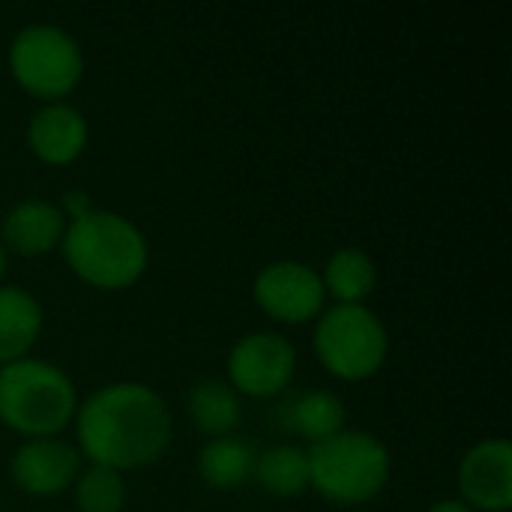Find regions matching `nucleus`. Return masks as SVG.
I'll return each instance as SVG.
<instances>
[{
  "instance_id": "obj_1",
  "label": "nucleus",
  "mask_w": 512,
  "mask_h": 512,
  "mask_svg": "<svg viewBox=\"0 0 512 512\" xmlns=\"http://www.w3.org/2000/svg\"><path fill=\"white\" fill-rule=\"evenodd\" d=\"M81 453L102 468L132 471L153 465L171 444V411L159 393L138 381H117L75 411Z\"/></svg>"
},
{
  "instance_id": "obj_2",
  "label": "nucleus",
  "mask_w": 512,
  "mask_h": 512,
  "mask_svg": "<svg viewBox=\"0 0 512 512\" xmlns=\"http://www.w3.org/2000/svg\"><path fill=\"white\" fill-rule=\"evenodd\" d=\"M60 246L72 273L105 291L129 288L141 279L150 261V246L138 225L111 210H93L66 222Z\"/></svg>"
},
{
  "instance_id": "obj_3",
  "label": "nucleus",
  "mask_w": 512,
  "mask_h": 512,
  "mask_svg": "<svg viewBox=\"0 0 512 512\" xmlns=\"http://www.w3.org/2000/svg\"><path fill=\"white\" fill-rule=\"evenodd\" d=\"M78 411V396L69 375L45 360L21 357L0 366V420L33 438H57Z\"/></svg>"
},
{
  "instance_id": "obj_4",
  "label": "nucleus",
  "mask_w": 512,
  "mask_h": 512,
  "mask_svg": "<svg viewBox=\"0 0 512 512\" xmlns=\"http://www.w3.org/2000/svg\"><path fill=\"white\" fill-rule=\"evenodd\" d=\"M309 489L333 504H366L378 498L390 480V450L372 432L342 429L339 435L312 444Z\"/></svg>"
},
{
  "instance_id": "obj_5",
  "label": "nucleus",
  "mask_w": 512,
  "mask_h": 512,
  "mask_svg": "<svg viewBox=\"0 0 512 512\" xmlns=\"http://www.w3.org/2000/svg\"><path fill=\"white\" fill-rule=\"evenodd\" d=\"M312 342L324 369L342 381L372 378L390 351L384 321L363 303H336L321 312Z\"/></svg>"
},
{
  "instance_id": "obj_6",
  "label": "nucleus",
  "mask_w": 512,
  "mask_h": 512,
  "mask_svg": "<svg viewBox=\"0 0 512 512\" xmlns=\"http://www.w3.org/2000/svg\"><path fill=\"white\" fill-rule=\"evenodd\" d=\"M9 72L15 81L48 102H60L84 72V54L72 33L57 24H27L9 45Z\"/></svg>"
},
{
  "instance_id": "obj_7",
  "label": "nucleus",
  "mask_w": 512,
  "mask_h": 512,
  "mask_svg": "<svg viewBox=\"0 0 512 512\" xmlns=\"http://www.w3.org/2000/svg\"><path fill=\"white\" fill-rule=\"evenodd\" d=\"M297 369L294 345L273 330H258L234 342L228 354V384L234 393L270 399L282 393Z\"/></svg>"
},
{
  "instance_id": "obj_8",
  "label": "nucleus",
  "mask_w": 512,
  "mask_h": 512,
  "mask_svg": "<svg viewBox=\"0 0 512 512\" xmlns=\"http://www.w3.org/2000/svg\"><path fill=\"white\" fill-rule=\"evenodd\" d=\"M255 303L276 321L303 324L324 312V282L321 273L303 261H273L255 276Z\"/></svg>"
},
{
  "instance_id": "obj_9",
  "label": "nucleus",
  "mask_w": 512,
  "mask_h": 512,
  "mask_svg": "<svg viewBox=\"0 0 512 512\" xmlns=\"http://www.w3.org/2000/svg\"><path fill=\"white\" fill-rule=\"evenodd\" d=\"M459 492L471 510L507 512L512 507V444L486 438L459 462Z\"/></svg>"
},
{
  "instance_id": "obj_10",
  "label": "nucleus",
  "mask_w": 512,
  "mask_h": 512,
  "mask_svg": "<svg viewBox=\"0 0 512 512\" xmlns=\"http://www.w3.org/2000/svg\"><path fill=\"white\" fill-rule=\"evenodd\" d=\"M78 465L81 459L72 444L60 438H33L15 450L9 462V474L18 489H24L27 495L45 498L72 486L78 477Z\"/></svg>"
},
{
  "instance_id": "obj_11",
  "label": "nucleus",
  "mask_w": 512,
  "mask_h": 512,
  "mask_svg": "<svg viewBox=\"0 0 512 512\" xmlns=\"http://www.w3.org/2000/svg\"><path fill=\"white\" fill-rule=\"evenodd\" d=\"M30 150L48 165H66L87 147V120L69 102H45L27 123Z\"/></svg>"
},
{
  "instance_id": "obj_12",
  "label": "nucleus",
  "mask_w": 512,
  "mask_h": 512,
  "mask_svg": "<svg viewBox=\"0 0 512 512\" xmlns=\"http://www.w3.org/2000/svg\"><path fill=\"white\" fill-rule=\"evenodd\" d=\"M66 231V216L57 204L42 198L18 201L3 225H0V243L3 249H12L18 255H45L54 246H60Z\"/></svg>"
},
{
  "instance_id": "obj_13",
  "label": "nucleus",
  "mask_w": 512,
  "mask_h": 512,
  "mask_svg": "<svg viewBox=\"0 0 512 512\" xmlns=\"http://www.w3.org/2000/svg\"><path fill=\"white\" fill-rule=\"evenodd\" d=\"M39 333H42L39 300L18 285H0V366L27 357Z\"/></svg>"
},
{
  "instance_id": "obj_14",
  "label": "nucleus",
  "mask_w": 512,
  "mask_h": 512,
  "mask_svg": "<svg viewBox=\"0 0 512 512\" xmlns=\"http://www.w3.org/2000/svg\"><path fill=\"white\" fill-rule=\"evenodd\" d=\"M255 447L237 435L210 438L198 453V474L210 489H237L255 474Z\"/></svg>"
},
{
  "instance_id": "obj_15",
  "label": "nucleus",
  "mask_w": 512,
  "mask_h": 512,
  "mask_svg": "<svg viewBox=\"0 0 512 512\" xmlns=\"http://www.w3.org/2000/svg\"><path fill=\"white\" fill-rule=\"evenodd\" d=\"M189 417L195 429H201L207 438H225L237 432L243 411L231 384L207 378L198 381L189 393Z\"/></svg>"
},
{
  "instance_id": "obj_16",
  "label": "nucleus",
  "mask_w": 512,
  "mask_h": 512,
  "mask_svg": "<svg viewBox=\"0 0 512 512\" xmlns=\"http://www.w3.org/2000/svg\"><path fill=\"white\" fill-rule=\"evenodd\" d=\"M321 282H324V291L333 294L339 303H363L375 291L378 270L369 252L357 246H342L327 258Z\"/></svg>"
},
{
  "instance_id": "obj_17",
  "label": "nucleus",
  "mask_w": 512,
  "mask_h": 512,
  "mask_svg": "<svg viewBox=\"0 0 512 512\" xmlns=\"http://www.w3.org/2000/svg\"><path fill=\"white\" fill-rule=\"evenodd\" d=\"M258 486L276 498H294L309 489V453L294 444H279L255 459Z\"/></svg>"
},
{
  "instance_id": "obj_18",
  "label": "nucleus",
  "mask_w": 512,
  "mask_h": 512,
  "mask_svg": "<svg viewBox=\"0 0 512 512\" xmlns=\"http://www.w3.org/2000/svg\"><path fill=\"white\" fill-rule=\"evenodd\" d=\"M288 429L312 444H321L345 429V405L327 390L300 393L288 408Z\"/></svg>"
},
{
  "instance_id": "obj_19",
  "label": "nucleus",
  "mask_w": 512,
  "mask_h": 512,
  "mask_svg": "<svg viewBox=\"0 0 512 512\" xmlns=\"http://www.w3.org/2000/svg\"><path fill=\"white\" fill-rule=\"evenodd\" d=\"M75 504L81 512H120L126 504V483L120 471L90 465L75 477Z\"/></svg>"
},
{
  "instance_id": "obj_20",
  "label": "nucleus",
  "mask_w": 512,
  "mask_h": 512,
  "mask_svg": "<svg viewBox=\"0 0 512 512\" xmlns=\"http://www.w3.org/2000/svg\"><path fill=\"white\" fill-rule=\"evenodd\" d=\"M60 213H63L69 222H75V219L93 213V201H90V195H87L84 189H69V192L63 195V201H60Z\"/></svg>"
},
{
  "instance_id": "obj_21",
  "label": "nucleus",
  "mask_w": 512,
  "mask_h": 512,
  "mask_svg": "<svg viewBox=\"0 0 512 512\" xmlns=\"http://www.w3.org/2000/svg\"><path fill=\"white\" fill-rule=\"evenodd\" d=\"M429 512H474L465 501H438Z\"/></svg>"
},
{
  "instance_id": "obj_22",
  "label": "nucleus",
  "mask_w": 512,
  "mask_h": 512,
  "mask_svg": "<svg viewBox=\"0 0 512 512\" xmlns=\"http://www.w3.org/2000/svg\"><path fill=\"white\" fill-rule=\"evenodd\" d=\"M3 273H6V249L0 243V279H3Z\"/></svg>"
}]
</instances>
